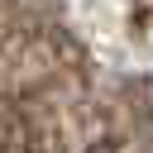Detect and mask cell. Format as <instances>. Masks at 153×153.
<instances>
[{
    "label": "cell",
    "mask_w": 153,
    "mask_h": 153,
    "mask_svg": "<svg viewBox=\"0 0 153 153\" xmlns=\"http://www.w3.org/2000/svg\"><path fill=\"white\" fill-rule=\"evenodd\" d=\"M86 153H124V148H115V143H91Z\"/></svg>",
    "instance_id": "1"
}]
</instances>
